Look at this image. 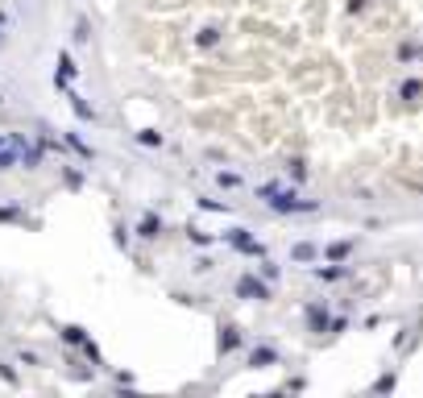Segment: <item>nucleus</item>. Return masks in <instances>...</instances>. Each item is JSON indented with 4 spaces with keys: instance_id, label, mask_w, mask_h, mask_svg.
<instances>
[{
    "instance_id": "2eb2a0df",
    "label": "nucleus",
    "mask_w": 423,
    "mask_h": 398,
    "mask_svg": "<svg viewBox=\"0 0 423 398\" xmlns=\"http://www.w3.org/2000/svg\"><path fill=\"white\" fill-rule=\"evenodd\" d=\"M349 249H353L349 241H332V245H328V257H332V262H345V257H349Z\"/></svg>"
},
{
    "instance_id": "9b49d317",
    "label": "nucleus",
    "mask_w": 423,
    "mask_h": 398,
    "mask_svg": "<svg viewBox=\"0 0 423 398\" xmlns=\"http://www.w3.org/2000/svg\"><path fill=\"white\" fill-rule=\"evenodd\" d=\"M291 257L295 262H316V245L312 241H299V245H291Z\"/></svg>"
},
{
    "instance_id": "b1692460",
    "label": "nucleus",
    "mask_w": 423,
    "mask_h": 398,
    "mask_svg": "<svg viewBox=\"0 0 423 398\" xmlns=\"http://www.w3.org/2000/svg\"><path fill=\"white\" fill-rule=\"evenodd\" d=\"M0 25H4V17H0Z\"/></svg>"
},
{
    "instance_id": "f03ea898",
    "label": "nucleus",
    "mask_w": 423,
    "mask_h": 398,
    "mask_svg": "<svg viewBox=\"0 0 423 398\" xmlns=\"http://www.w3.org/2000/svg\"><path fill=\"white\" fill-rule=\"evenodd\" d=\"M224 241H228L237 253H249V257H262V253H266V245H262V241H253V237H249V228H233Z\"/></svg>"
},
{
    "instance_id": "6ab92c4d",
    "label": "nucleus",
    "mask_w": 423,
    "mask_h": 398,
    "mask_svg": "<svg viewBox=\"0 0 423 398\" xmlns=\"http://www.w3.org/2000/svg\"><path fill=\"white\" fill-rule=\"evenodd\" d=\"M12 220H25L21 208H0V224H12Z\"/></svg>"
},
{
    "instance_id": "4468645a",
    "label": "nucleus",
    "mask_w": 423,
    "mask_h": 398,
    "mask_svg": "<svg viewBox=\"0 0 423 398\" xmlns=\"http://www.w3.org/2000/svg\"><path fill=\"white\" fill-rule=\"evenodd\" d=\"M66 145H71V150H75L79 158H91V145H87L83 137H75V133H66Z\"/></svg>"
},
{
    "instance_id": "dca6fc26",
    "label": "nucleus",
    "mask_w": 423,
    "mask_h": 398,
    "mask_svg": "<svg viewBox=\"0 0 423 398\" xmlns=\"http://www.w3.org/2000/svg\"><path fill=\"white\" fill-rule=\"evenodd\" d=\"M137 141H141V145H162V133H158V129H141Z\"/></svg>"
},
{
    "instance_id": "9d476101",
    "label": "nucleus",
    "mask_w": 423,
    "mask_h": 398,
    "mask_svg": "<svg viewBox=\"0 0 423 398\" xmlns=\"http://www.w3.org/2000/svg\"><path fill=\"white\" fill-rule=\"evenodd\" d=\"M66 100H71V108H75V116H79V120H96V112H91V104H87V100H79L75 91H71Z\"/></svg>"
},
{
    "instance_id": "4be33fe9",
    "label": "nucleus",
    "mask_w": 423,
    "mask_h": 398,
    "mask_svg": "<svg viewBox=\"0 0 423 398\" xmlns=\"http://www.w3.org/2000/svg\"><path fill=\"white\" fill-rule=\"evenodd\" d=\"M262 278H266V282H278V266H274V262H266V266H262Z\"/></svg>"
},
{
    "instance_id": "1a4fd4ad",
    "label": "nucleus",
    "mask_w": 423,
    "mask_h": 398,
    "mask_svg": "<svg viewBox=\"0 0 423 398\" xmlns=\"http://www.w3.org/2000/svg\"><path fill=\"white\" fill-rule=\"evenodd\" d=\"M274 361H278V353H274V349H266V345L249 353V365H253V370H266V365H274Z\"/></svg>"
},
{
    "instance_id": "aec40b11",
    "label": "nucleus",
    "mask_w": 423,
    "mask_h": 398,
    "mask_svg": "<svg viewBox=\"0 0 423 398\" xmlns=\"http://www.w3.org/2000/svg\"><path fill=\"white\" fill-rule=\"evenodd\" d=\"M199 208L204 212H228V203H220V199H199Z\"/></svg>"
},
{
    "instance_id": "6e6552de",
    "label": "nucleus",
    "mask_w": 423,
    "mask_h": 398,
    "mask_svg": "<svg viewBox=\"0 0 423 398\" xmlns=\"http://www.w3.org/2000/svg\"><path fill=\"white\" fill-rule=\"evenodd\" d=\"M312 274H316V278H320V282H341V278H345V274H349V270H345V266H341V262H336V266H316V270H312Z\"/></svg>"
},
{
    "instance_id": "0eeeda50",
    "label": "nucleus",
    "mask_w": 423,
    "mask_h": 398,
    "mask_svg": "<svg viewBox=\"0 0 423 398\" xmlns=\"http://www.w3.org/2000/svg\"><path fill=\"white\" fill-rule=\"evenodd\" d=\"M12 166H21V158H17V141L8 133V137H0V170H12Z\"/></svg>"
},
{
    "instance_id": "423d86ee",
    "label": "nucleus",
    "mask_w": 423,
    "mask_h": 398,
    "mask_svg": "<svg viewBox=\"0 0 423 398\" xmlns=\"http://www.w3.org/2000/svg\"><path fill=\"white\" fill-rule=\"evenodd\" d=\"M158 233H162V216H154V212H145V216L137 220V237H141V241H154Z\"/></svg>"
},
{
    "instance_id": "f8f14e48",
    "label": "nucleus",
    "mask_w": 423,
    "mask_h": 398,
    "mask_svg": "<svg viewBox=\"0 0 423 398\" xmlns=\"http://www.w3.org/2000/svg\"><path fill=\"white\" fill-rule=\"evenodd\" d=\"M241 345V332L237 328H220V353H233Z\"/></svg>"
},
{
    "instance_id": "5701e85b",
    "label": "nucleus",
    "mask_w": 423,
    "mask_h": 398,
    "mask_svg": "<svg viewBox=\"0 0 423 398\" xmlns=\"http://www.w3.org/2000/svg\"><path fill=\"white\" fill-rule=\"evenodd\" d=\"M62 179H66V187H79V183H83V174H79V170H66Z\"/></svg>"
},
{
    "instance_id": "412c9836",
    "label": "nucleus",
    "mask_w": 423,
    "mask_h": 398,
    "mask_svg": "<svg viewBox=\"0 0 423 398\" xmlns=\"http://www.w3.org/2000/svg\"><path fill=\"white\" fill-rule=\"evenodd\" d=\"M187 237H191L195 245H212V233H199V228H187Z\"/></svg>"
},
{
    "instance_id": "f3484780",
    "label": "nucleus",
    "mask_w": 423,
    "mask_h": 398,
    "mask_svg": "<svg viewBox=\"0 0 423 398\" xmlns=\"http://www.w3.org/2000/svg\"><path fill=\"white\" fill-rule=\"evenodd\" d=\"M216 183H220V187H241V174H233V170H220V174H216Z\"/></svg>"
},
{
    "instance_id": "39448f33",
    "label": "nucleus",
    "mask_w": 423,
    "mask_h": 398,
    "mask_svg": "<svg viewBox=\"0 0 423 398\" xmlns=\"http://www.w3.org/2000/svg\"><path fill=\"white\" fill-rule=\"evenodd\" d=\"M79 75V66H75V58L71 54H58V71H54V87H66L71 79Z\"/></svg>"
},
{
    "instance_id": "7ed1b4c3",
    "label": "nucleus",
    "mask_w": 423,
    "mask_h": 398,
    "mask_svg": "<svg viewBox=\"0 0 423 398\" xmlns=\"http://www.w3.org/2000/svg\"><path fill=\"white\" fill-rule=\"evenodd\" d=\"M237 295H241V299H258V303H262V299H270V287H266V278L241 274V278H237Z\"/></svg>"
},
{
    "instance_id": "20e7f679",
    "label": "nucleus",
    "mask_w": 423,
    "mask_h": 398,
    "mask_svg": "<svg viewBox=\"0 0 423 398\" xmlns=\"http://www.w3.org/2000/svg\"><path fill=\"white\" fill-rule=\"evenodd\" d=\"M12 141H17V158H21V166H29V170H33V166L42 162V145H29L21 133H12Z\"/></svg>"
},
{
    "instance_id": "a211bd4d",
    "label": "nucleus",
    "mask_w": 423,
    "mask_h": 398,
    "mask_svg": "<svg viewBox=\"0 0 423 398\" xmlns=\"http://www.w3.org/2000/svg\"><path fill=\"white\" fill-rule=\"evenodd\" d=\"M62 341H66V345H83L87 336H83V328H62Z\"/></svg>"
},
{
    "instance_id": "f257e3e1",
    "label": "nucleus",
    "mask_w": 423,
    "mask_h": 398,
    "mask_svg": "<svg viewBox=\"0 0 423 398\" xmlns=\"http://www.w3.org/2000/svg\"><path fill=\"white\" fill-rule=\"evenodd\" d=\"M258 199L270 208V212H282V216H299V212H316L320 203L316 199H303L299 191L282 187V183H262L258 187Z\"/></svg>"
},
{
    "instance_id": "ddd939ff",
    "label": "nucleus",
    "mask_w": 423,
    "mask_h": 398,
    "mask_svg": "<svg viewBox=\"0 0 423 398\" xmlns=\"http://www.w3.org/2000/svg\"><path fill=\"white\" fill-rule=\"evenodd\" d=\"M307 320H312L316 332H328V316H324V307H307Z\"/></svg>"
}]
</instances>
